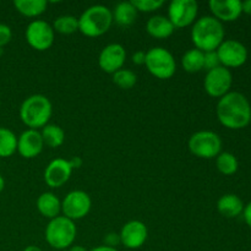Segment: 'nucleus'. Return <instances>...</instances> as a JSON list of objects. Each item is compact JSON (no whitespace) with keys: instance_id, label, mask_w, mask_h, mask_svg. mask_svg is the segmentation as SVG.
<instances>
[{"instance_id":"6ab92c4d","label":"nucleus","mask_w":251,"mask_h":251,"mask_svg":"<svg viewBox=\"0 0 251 251\" xmlns=\"http://www.w3.org/2000/svg\"><path fill=\"white\" fill-rule=\"evenodd\" d=\"M174 29L176 28L172 25V22L169 21L168 17L163 16V15H154L146 24L147 33L153 37V38H168L173 34Z\"/></svg>"},{"instance_id":"9b49d317","label":"nucleus","mask_w":251,"mask_h":251,"mask_svg":"<svg viewBox=\"0 0 251 251\" xmlns=\"http://www.w3.org/2000/svg\"><path fill=\"white\" fill-rule=\"evenodd\" d=\"M199 4L195 0H173L168 6V19L174 28H183L196 21Z\"/></svg>"},{"instance_id":"79ce46f5","label":"nucleus","mask_w":251,"mask_h":251,"mask_svg":"<svg viewBox=\"0 0 251 251\" xmlns=\"http://www.w3.org/2000/svg\"><path fill=\"white\" fill-rule=\"evenodd\" d=\"M0 105H1V100H0Z\"/></svg>"},{"instance_id":"393cba45","label":"nucleus","mask_w":251,"mask_h":251,"mask_svg":"<svg viewBox=\"0 0 251 251\" xmlns=\"http://www.w3.org/2000/svg\"><path fill=\"white\" fill-rule=\"evenodd\" d=\"M17 151V136L7 127L0 126V158L11 157Z\"/></svg>"},{"instance_id":"ea45409f","label":"nucleus","mask_w":251,"mask_h":251,"mask_svg":"<svg viewBox=\"0 0 251 251\" xmlns=\"http://www.w3.org/2000/svg\"><path fill=\"white\" fill-rule=\"evenodd\" d=\"M4 188H5V180H4V178H2L1 174H0V193L4 190Z\"/></svg>"},{"instance_id":"39448f33","label":"nucleus","mask_w":251,"mask_h":251,"mask_svg":"<svg viewBox=\"0 0 251 251\" xmlns=\"http://www.w3.org/2000/svg\"><path fill=\"white\" fill-rule=\"evenodd\" d=\"M77 229L75 222L65 216H58L49 221L46 228V242L56 250H64L73 247Z\"/></svg>"},{"instance_id":"c85d7f7f","label":"nucleus","mask_w":251,"mask_h":251,"mask_svg":"<svg viewBox=\"0 0 251 251\" xmlns=\"http://www.w3.org/2000/svg\"><path fill=\"white\" fill-rule=\"evenodd\" d=\"M137 12H152L161 9L164 5L163 0H131Z\"/></svg>"},{"instance_id":"58836bf2","label":"nucleus","mask_w":251,"mask_h":251,"mask_svg":"<svg viewBox=\"0 0 251 251\" xmlns=\"http://www.w3.org/2000/svg\"><path fill=\"white\" fill-rule=\"evenodd\" d=\"M24 251H43L39 247H36V245H28L27 248H25Z\"/></svg>"},{"instance_id":"ddd939ff","label":"nucleus","mask_w":251,"mask_h":251,"mask_svg":"<svg viewBox=\"0 0 251 251\" xmlns=\"http://www.w3.org/2000/svg\"><path fill=\"white\" fill-rule=\"evenodd\" d=\"M126 60V50L119 43H112L105 46L98 56V65L104 73L114 74L123 69Z\"/></svg>"},{"instance_id":"2eb2a0df","label":"nucleus","mask_w":251,"mask_h":251,"mask_svg":"<svg viewBox=\"0 0 251 251\" xmlns=\"http://www.w3.org/2000/svg\"><path fill=\"white\" fill-rule=\"evenodd\" d=\"M73 171L69 159L55 158L46 167L44 181L51 189L60 188L70 179Z\"/></svg>"},{"instance_id":"c9c22d12","label":"nucleus","mask_w":251,"mask_h":251,"mask_svg":"<svg viewBox=\"0 0 251 251\" xmlns=\"http://www.w3.org/2000/svg\"><path fill=\"white\" fill-rule=\"evenodd\" d=\"M242 11H243V14L251 15V0H245V1H242Z\"/></svg>"},{"instance_id":"a878e982","label":"nucleus","mask_w":251,"mask_h":251,"mask_svg":"<svg viewBox=\"0 0 251 251\" xmlns=\"http://www.w3.org/2000/svg\"><path fill=\"white\" fill-rule=\"evenodd\" d=\"M216 167H217L218 172L222 173L223 176H233L237 173L238 168H239V163H238L237 157L230 152H221L217 157H216Z\"/></svg>"},{"instance_id":"6e6552de","label":"nucleus","mask_w":251,"mask_h":251,"mask_svg":"<svg viewBox=\"0 0 251 251\" xmlns=\"http://www.w3.org/2000/svg\"><path fill=\"white\" fill-rule=\"evenodd\" d=\"M233 85V75L229 69L218 66L206 73L203 78V88L210 97L222 98L230 92Z\"/></svg>"},{"instance_id":"4c0bfd02","label":"nucleus","mask_w":251,"mask_h":251,"mask_svg":"<svg viewBox=\"0 0 251 251\" xmlns=\"http://www.w3.org/2000/svg\"><path fill=\"white\" fill-rule=\"evenodd\" d=\"M69 251H88V250H86V248L81 247V245H73V247H70Z\"/></svg>"},{"instance_id":"7ed1b4c3","label":"nucleus","mask_w":251,"mask_h":251,"mask_svg":"<svg viewBox=\"0 0 251 251\" xmlns=\"http://www.w3.org/2000/svg\"><path fill=\"white\" fill-rule=\"evenodd\" d=\"M53 114V105L44 95H32L22 102L20 107V118L29 129L38 130L44 127Z\"/></svg>"},{"instance_id":"412c9836","label":"nucleus","mask_w":251,"mask_h":251,"mask_svg":"<svg viewBox=\"0 0 251 251\" xmlns=\"http://www.w3.org/2000/svg\"><path fill=\"white\" fill-rule=\"evenodd\" d=\"M113 21L117 22L120 26H131L137 19V10L132 5L131 1H122L115 5L114 10L112 11Z\"/></svg>"},{"instance_id":"dca6fc26","label":"nucleus","mask_w":251,"mask_h":251,"mask_svg":"<svg viewBox=\"0 0 251 251\" xmlns=\"http://www.w3.org/2000/svg\"><path fill=\"white\" fill-rule=\"evenodd\" d=\"M43 147V140L38 130L27 129L17 137V152L24 158H34L41 153Z\"/></svg>"},{"instance_id":"f8f14e48","label":"nucleus","mask_w":251,"mask_h":251,"mask_svg":"<svg viewBox=\"0 0 251 251\" xmlns=\"http://www.w3.org/2000/svg\"><path fill=\"white\" fill-rule=\"evenodd\" d=\"M217 55L221 65L227 69L240 68L248 60V49L242 42L226 39L217 48Z\"/></svg>"},{"instance_id":"f3484780","label":"nucleus","mask_w":251,"mask_h":251,"mask_svg":"<svg viewBox=\"0 0 251 251\" xmlns=\"http://www.w3.org/2000/svg\"><path fill=\"white\" fill-rule=\"evenodd\" d=\"M208 7L213 17L221 22L235 21L243 14L240 0H210Z\"/></svg>"},{"instance_id":"20e7f679","label":"nucleus","mask_w":251,"mask_h":251,"mask_svg":"<svg viewBox=\"0 0 251 251\" xmlns=\"http://www.w3.org/2000/svg\"><path fill=\"white\" fill-rule=\"evenodd\" d=\"M113 24V14L104 5H92L78 17V31L86 37H100L109 31Z\"/></svg>"},{"instance_id":"b1692460","label":"nucleus","mask_w":251,"mask_h":251,"mask_svg":"<svg viewBox=\"0 0 251 251\" xmlns=\"http://www.w3.org/2000/svg\"><path fill=\"white\" fill-rule=\"evenodd\" d=\"M181 65L186 73L195 74L203 69V51L193 48L185 51L181 58Z\"/></svg>"},{"instance_id":"e433bc0d","label":"nucleus","mask_w":251,"mask_h":251,"mask_svg":"<svg viewBox=\"0 0 251 251\" xmlns=\"http://www.w3.org/2000/svg\"><path fill=\"white\" fill-rule=\"evenodd\" d=\"M88 251H119V250H118V249H114V248L105 247V245H100V247L93 248L92 250H88Z\"/></svg>"},{"instance_id":"473e14b6","label":"nucleus","mask_w":251,"mask_h":251,"mask_svg":"<svg viewBox=\"0 0 251 251\" xmlns=\"http://www.w3.org/2000/svg\"><path fill=\"white\" fill-rule=\"evenodd\" d=\"M132 63L135 65H145V60H146V53L144 50H137L132 54L131 58Z\"/></svg>"},{"instance_id":"4468645a","label":"nucleus","mask_w":251,"mask_h":251,"mask_svg":"<svg viewBox=\"0 0 251 251\" xmlns=\"http://www.w3.org/2000/svg\"><path fill=\"white\" fill-rule=\"evenodd\" d=\"M120 242L127 249H139L149 238V229L141 221H130L123 226L119 233Z\"/></svg>"},{"instance_id":"f03ea898","label":"nucleus","mask_w":251,"mask_h":251,"mask_svg":"<svg viewBox=\"0 0 251 251\" xmlns=\"http://www.w3.org/2000/svg\"><path fill=\"white\" fill-rule=\"evenodd\" d=\"M191 41L196 49L215 51L225 41V27L213 16H202L196 20L191 29Z\"/></svg>"},{"instance_id":"a19ab883","label":"nucleus","mask_w":251,"mask_h":251,"mask_svg":"<svg viewBox=\"0 0 251 251\" xmlns=\"http://www.w3.org/2000/svg\"><path fill=\"white\" fill-rule=\"evenodd\" d=\"M250 123H251V112H250Z\"/></svg>"},{"instance_id":"cd10ccee","label":"nucleus","mask_w":251,"mask_h":251,"mask_svg":"<svg viewBox=\"0 0 251 251\" xmlns=\"http://www.w3.org/2000/svg\"><path fill=\"white\" fill-rule=\"evenodd\" d=\"M113 82L122 90H130L137 82V76L134 71L127 69H120L113 74Z\"/></svg>"},{"instance_id":"9d476101","label":"nucleus","mask_w":251,"mask_h":251,"mask_svg":"<svg viewBox=\"0 0 251 251\" xmlns=\"http://www.w3.org/2000/svg\"><path fill=\"white\" fill-rule=\"evenodd\" d=\"M92 206L90 195L83 190L70 191L61 201V212L63 216L71 221L82 220L88 215Z\"/></svg>"},{"instance_id":"aec40b11","label":"nucleus","mask_w":251,"mask_h":251,"mask_svg":"<svg viewBox=\"0 0 251 251\" xmlns=\"http://www.w3.org/2000/svg\"><path fill=\"white\" fill-rule=\"evenodd\" d=\"M37 210L43 217L53 220V218L60 216L61 201L59 200L55 194L47 191V193L41 194L37 199Z\"/></svg>"},{"instance_id":"423d86ee","label":"nucleus","mask_w":251,"mask_h":251,"mask_svg":"<svg viewBox=\"0 0 251 251\" xmlns=\"http://www.w3.org/2000/svg\"><path fill=\"white\" fill-rule=\"evenodd\" d=\"M145 65L151 75L161 80H168L176 71V63L173 54L163 47H153L146 51Z\"/></svg>"},{"instance_id":"5701e85b","label":"nucleus","mask_w":251,"mask_h":251,"mask_svg":"<svg viewBox=\"0 0 251 251\" xmlns=\"http://www.w3.org/2000/svg\"><path fill=\"white\" fill-rule=\"evenodd\" d=\"M41 135L44 146H48L50 149L60 147L65 141V132L59 125L55 124H47L46 126L42 127Z\"/></svg>"},{"instance_id":"4be33fe9","label":"nucleus","mask_w":251,"mask_h":251,"mask_svg":"<svg viewBox=\"0 0 251 251\" xmlns=\"http://www.w3.org/2000/svg\"><path fill=\"white\" fill-rule=\"evenodd\" d=\"M14 6L17 11L26 17H37L47 10L46 0H15Z\"/></svg>"},{"instance_id":"72a5a7b5","label":"nucleus","mask_w":251,"mask_h":251,"mask_svg":"<svg viewBox=\"0 0 251 251\" xmlns=\"http://www.w3.org/2000/svg\"><path fill=\"white\" fill-rule=\"evenodd\" d=\"M243 217H244L245 223L251 228V201L248 205L244 206V211H243Z\"/></svg>"},{"instance_id":"a211bd4d","label":"nucleus","mask_w":251,"mask_h":251,"mask_svg":"<svg viewBox=\"0 0 251 251\" xmlns=\"http://www.w3.org/2000/svg\"><path fill=\"white\" fill-rule=\"evenodd\" d=\"M244 206L242 199L235 194H226L217 201L218 212L226 218H235L243 215Z\"/></svg>"},{"instance_id":"c756f323","label":"nucleus","mask_w":251,"mask_h":251,"mask_svg":"<svg viewBox=\"0 0 251 251\" xmlns=\"http://www.w3.org/2000/svg\"><path fill=\"white\" fill-rule=\"evenodd\" d=\"M221 66L220 59H218L217 51H206L203 53V69L207 71Z\"/></svg>"},{"instance_id":"f257e3e1","label":"nucleus","mask_w":251,"mask_h":251,"mask_svg":"<svg viewBox=\"0 0 251 251\" xmlns=\"http://www.w3.org/2000/svg\"><path fill=\"white\" fill-rule=\"evenodd\" d=\"M251 105L243 93L230 91L220 98L216 108L221 124L230 130H240L250 124Z\"/></svg>"},{"instance_id":"0eeeda50","label":"nucleus","mask_w":251,"mask_h":251,"mask_svg":"<svg viewBox=\"0 0 251 251\" xmlns=\"http://www.w3.org/2000/svg\"><path fill=\"white\" fill-rule=\"evenodd\" d=\"M188 147L189 151L199 158H216L222 152V140L216 132L210 130H201L191 135Z\"/></svg>"},{"instance_id":"f704fd0d","label":"nucleus","mask_w":251,"mask_h":251,"mask_svg":"<svg viewBox=\"0 0 251 251\" xmlns=\"http://www.w3.org/2000/svg\"><path fill=\"white\" fill-rule=\"evenodd\" d=\"M69 162H70L73 169H77L82 166V159H81V157H73L71 159H69Z\"/></svg>"},{"instance_id":"2f4dec72","label":"nucleus","mask_w":251,"mask_h":251,"mask_svg":"<svg viewBox=\"0 0 251 251\" xmlns=\"http://www.w3.org/2000/svg\"><path fill=\"white\" fill-rule=\"evenodd\" d=\"M120 244H122V242H120L119 233L110 232V233H108V234L104 237V245H105V247L114 248V249H117L118 245H120Z\"/></svg>"},{"instance_id":"1a4fd4ad","label":"nucleus","mask_w":251,"mask_h":251,"mask_svg":"<svg viewBox=\"0 0 251 251\" xmlns=\"http://www.w3.org/2000/svg\"><path fill=\"white\" fill-rule=\"evenodd\" d=\"M26 41L33 49L38 51H44L50 48L54 43L55 32L53 26L43 20H34L29 22L26 27Z\"/></svg>"},{"instance_id":"7c9ffc66","label":"nucleus","mask_w":251,"mask_h":251,"mask_svg":"<svg viewBox=\"0 0 251 251\" xmlns=\"http://www.w3.org/2000/svg\"><path fill=\"white\" fill-rule=\"evenodd\" d=\"M12 38V31L10 26L5 24H0V48L10 43Z\"/></svg>"},{"instance_id":"bb28decb","label":"nucleus","mask_w":251,"mask_h":251,"mask_svg":"<svg viewBox=\"0 0 251 251\" xmlns=\"http://www.w3.org/2000/svg\"><path fill=\"white\" fill-rule=\"evenodd\" d=\"M54 32L61 34H73L78 31V19L73 15H61L53 22Z\"/></svg>"}]
</instances>
